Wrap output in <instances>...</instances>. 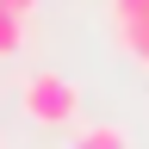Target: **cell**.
<instances>
[{
    "label": "cell",
    "instance_id": "6da1fadb",
    "mask_svg": "<svg viewBox=\"0 0 149 149\" xmlns=\"http://www.w3.org/2000/svg\"><path fill=\"white\" fill-rule=\"evenodd\" d=\"M19 106H25L31 124H74L81 87H74L68 74H56V68H37V74H25V87H19Z\"/></svg>",
    "mask_w": 149,
    "mask_h": 149
},
{
    "label": "cell",
    "instance_id": "7a4b0ae2",
    "mask_svg": "<svg viewBox=\"0 0 149 149\" xmlns=\"http://www.w3.org/2000/svg\"><path fill=\"white\" fill-rule=\"evenodd\" d=\"M68 149H130V137H124L118 124H93V130H74Z\"/></svg>",
    "mask_w": 149,
    "mask_h": 149
},
{
    "label": "cell",
    "instance_id": "3957f363",
    "mask_svg": "<svg viewBox=\"0 0 149 149\" xmlns=\"http://www.w3.org/2000/svg\"><path fill=\"white\" fill-rule=\"evenodd\" d=\"M19 50H25V19L0 6V62H6V56H19Z\"/></svg>",
    "mask_w": 149,
    "mask_h": 149
},
{
    "label": "cell",
    "instance_id": "277c9868",
    "mask_svg": "<svg viewBox=\"0 0 149 149\" xmlns=\"http://www.w3.org/2000/svg\"><path fill=\"white\" fill-rule=\"evenodd\" d=\"M118 19H149V0H112V25Z\"/></svg>",
    "mask_w": 149,
    "mask_h": 149
},
{
    "label": "cell",
    "instance_id": "5b68a950",
    "mask_svg": "<svg viewBox=\"0 0 149 149\" xmlns=\"http://www.w3.org/2000/svg\"><path fill=\"white\" fill-rule=\"evenodd\" d=\"M0 6H6V13H19V19H25V13L37 6V0H0Z\"/></svg>",
    "mask_w": 149,
    "mask_h": 149
}]
</instances>
